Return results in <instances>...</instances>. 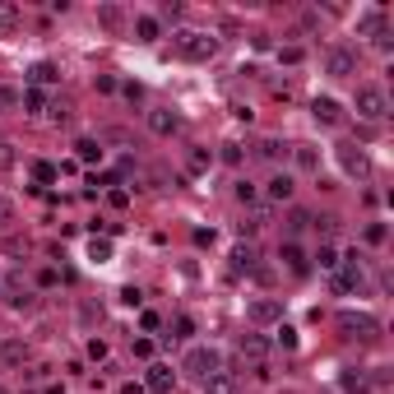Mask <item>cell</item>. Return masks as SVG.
<instances>
[{
  "label": "cell",
  "mask_w": 394,
  "mask_h": 394,
  "mask_svg": "<svg viewBox=\"0 0 394 394\" xmlns=\"http://www.w3.org/2000/svg\"><path fill=\"white\" fill-rule=\"evenodd\" d=\"M366 242H371V246L385 242V223H371V228H366Z\"/></svg>",
  "instance_id": "obj_42"
},
{
  "label": "cell",
  "mask_w": 394,
  "mask_h": 394,
  "mask_svg": "<svg viewBox=\"0 0 394 394\" xmlns=\"http://www.w3.org/2000/svg\"><path fill=\"white\" fill-rule=\"evenodd\" d=\"M116 89H121V84H116L111 75H98V93H116Z\"/></svg>",
  "instance_id": "obj_48"
},
{
  "label": "cell",
  "mask_w": 394,
  "mask_h": 394,
  "mask_svg": "<svg viewBox=\"0 0 394 394\" xmlns=\"http://www.w3.org/2000/svg\"><path fill=\"white\" fill-rule=\"evenodd\" d=\"M265 195H269L274 204H292V195H297V181H292V172H274L269 181H265Z\"/></svg>",
  "instance_id": "obj_10"
},
{
  "label": "cell",
  "mask_w": 394,
  "mask_h": 394,
  "mask_svg": "<svg viewBox=\"0 0 394 394\" xmlns=\"http://www.w3.org/2000/svg\"><path fill=\"white\" fill-rule=\"evenodd\" d=\"M172 46H177L181 61H209L213 51H218V37L204 33V28H177L172 33Z\"/></svg>",
  "instance_id": "obj_1"
},
{
  "label": "cell",
  "mask_w": 394,
  "mask_h": 394,
  "mask_svg": "<svg viewBox=\"0 0 394 394\" xmlns=\"http://www.w3.org/2000/svg\"><path fill=\"white\" fill-rule=\"evenodd\" d=\"M278 265H283L292 278H306V274H311V265H306V251H302L297 242H283V246H278Z\"/></svg>",
  "instance_id": "obj_9"
},
{
  "label": "cell",
  "mask_w": 394,
  "mask_h": 394,
  "mask_svg": "<svg viewBox=\"0 0 394 394\" xmlns=\"http://www.w3.org/2000/svg\"><path fill=\"white\" fill-rule=\"evenodd\" d=\"M209 167H213V153L209 149H199V144L186 149V172H195V177H199V172H209Z\"/></svg>",
  "instance_id": "obj_20"
},
{
  "label": "cell",
  "mask_w": 394,
  "mask_h": 394,
  "mask_svg": "<svg viewBox=\"0 0 394 394\" xmlns=\"http://www.w3.org/2000/svg\"><path fill=\"white\" fill-rule=\"evenodd\" d=\"M19 102H24V111H28V116H37V121L51 111V98H46L42 89H24V93H19Z\"/></svg>",
  "instance_id": "obj_14"
},
{
  "label": "cell",
  "mask_w": 394,
  "mask_h": 394,
  "mask_svg": "<svg viewBox=\"0 0 394 394\" xmlns=\"http://www.w3.org/2000/svg\"><path fill=\"white\" fill-rule=\"evenodd\" d=\"M89 256L93 260H111V242H107V237H93V242H89Z\"/></svg>",
  "instance_id": "obj_30"
},
{
  "label": "cell",
  "mask_w": 394,
  "mask_h": 394,
  "mask_svg": "<svg viewBox=\"0 0 394 394\" xmlns=\"http://www.w3.org/2000/svg\"><path fill=\"white\" fill-rule=\"evenodd\" d=\"M339 385H343L348 394H366V390H371V376H362V371H343Z\"/></svg>",
  "instance_id": "obj_26"
},
{
  "label": "cell",
  "mask_w": 394,
  "mask_h": 394,
  "mask_svg": "<svg viewBox=\"0 0 394 394\" xmlns=\"http://www.w3.org/2000/svg\"><path fill=\"white\" fill-rule=\"evenodd\" d=\"M278 149H283L278 139H265V144H260V158H278Z\"/></svg>",
  "instance_id": "obj_45"
},
{
  "label": "cell",
  "mask_w": 394,
  "mask_h": 394,
  "mask_svg": "<svg viewBox=\"0 0 394 394\" xmlns=\"http://www.w3.org/2000/svg\"><path fill=\"white\" fill-rule=\"evenodd\" d=\"M204 385V394H237V376L232 371H213L209 380H199Z\"/></svg>",
  "instance_id": "obj_19"
},
{
  "label": "cell",
  "mask_w": 394,
  "mask_h": 394,
  "mask_svg": "<svg viewBox=\"0 0 394 394\" xmlns=\"http://www.w3.org/2000/svg\"><path fill=\"white\" fill-rule=\"evenodd\" d=\"M316 260H320V269H325V274H334V269H339V251H334V246H320V251H316Z\"/></svg>",
  "instance_id": "obj_28"
},
{
  "label": "cell",
  "mask_w": 394,
  "mask_h": 394,
  "mask_svg": "<svg viewBox=\"0 0 394 394\" xmlns=\"http://www.w3.org/2000/svg\"><path fill=\"white\" fill-rule=\"evenodd\" d=\"M121 302H125V306H139L144 297H139V288H121Z\"/></svg>",
  "instance_id": "obj_49"
},
{
  "label": "cell",
  "mask_w": 394,
  "mask_h": 394,
  "mask_svg": "<svg viewBox=\"0 0 394 394\" xmlns=\"http://www.w3.org/2000/svg\"><path fill=\"white\" fill-rule=\"evenodd\" d=\"M10 107H19V93L15 89H0V111H10Z\"/></svg>",
  "instance_id": "obj_41"
},
{
  "label": "cell",
  "mask_w": 394,
  "mask_h": 394,
  "mask_svg": "<svg viewBox=\"0 0 394 394\" xmlns=\"http://www.w3.org/2000/svg\"><path fill=\"white\" fill-rule=\"evenodd\" d=\"M172 330H177L172 339H190V334H195V320H190V316H177V320H172Z\"/></svg>",
  "instance_id": "obj_31"
},
{
  "label": "cell",
  "mask_w": 394,
  "mask_h": 394,
  "mask_svg": "<svg viewBox=\"0 0 394 394\" xmlns=\"http://www.w3.org/2000/svg\"><path fill=\"white\" fill-rule=\"evenodd\" d=\"M139 330H144V334L163 330V320H158V311H144V316H139Z\"/></svg>",
  "instance_id": "obj_36"
},
{
  "label": "cell",
  "mask_w": 394,
  "mask_h": 394,
  "mask_svg": "<svg viewBox=\"0 0 394 394\" xmlns=\"http://www.w3.org/2000/svg\"><path fill=\"white\" fill-rule=\"evenodd\" d=\"M0 292H5V274H0Z\"/></svg>",
  "instance_id": "obj_53"
},
{
  "label": "cell",
  "mask_w": 394,
  "mask_h": 394,
  "mask_svg": "<svg viewBox=\"0 0 394 394\" xmlns=\"http://www.w3.org/2000/svg\"><path fill=\"white\" fill-rule=\"evenodd\" d=\"M10 223H15V199L0 195V228H10Z\"/></svg>",
  "instance_id": "obj_37"
},
{
  "label": "cell",
  "mask_w": 394,
  "mask_h": 394,
  "mask_svg": "<svg viewBox=\"0 0 394 394\" xmlns=\"http://www.w3.org/2000/svg\"><path fill=\"white\" fill-rule=\"evenodd\" d=\"M325 75H334V79L357 75V51H352V46H339V42H334L330 51H325Z\"/></svg>",
  "instance_id": "obj_6"
},
{
  "label": "cell",
  "mask_w": 394,
  "mask_h": 394,
  "mask_svg": "<svg viewBox=\"0 0 394 394\" xmlns=\"http://www.w3.org/2000/svg\"><path fill=\"white\" fill-rule=\"evenodd\" d=\"M172 385H177V371L167 362H153L144 371V394H172Z\"/></svg>",
  "instance_id": "obj_8"
},
{
  "label": "cell",
  "mask_w": 394,
  "mask_h": 394,
  "mask_svg": "<svg viewBox=\"0 0 394 394\" xmlns=\"http://www.w3.org/2000/svg\"><path fill=\"white\" fill-rule=\"evenodd\" d=\"M121 93L130 98V102H139V98H144V89H139V84H121Z\"/></svg>",
  "instance_id": "obj_50"
},
{
  "label": "cell",
  "mask_w": 394,
  "mask_h": 394,
  "mask_svg": "<svg viewBox=\"0 0 394 394\" xmlns=\"http://www.w3.org/2000/svg\"><path fill=\"white\" fill-rule=\"evenodd\" d=\"M56 79H61V70H56V65L51 61H37L28 70V89H46V84H56Z\"/></svg>",
  "instance_id": "obj_17"
},
{
  "label": "cell",
  "mask_w": 394,
  "mask_h": 394,
  "mask_svg": "<svg viewBox=\"0 0 394 394\" xmlns=\"http://www.w3.org/2000/svg\"><path fill=\"white\" fill-rule=\"evenodd\" d=\"M251 325H274V320H283V306L274 302V297H260V302H251Z\"/></svg>",
  "instance_id": "obj_12"
},
{
  "label": "cell",
  "mask_w": 394,
  "mask_h": 394,
  "mask_svg": "<svg viewBox=\"0 0 394 394\" xmlns=\"http://www.w3.org/2000/svg\"><path fill=\"white\" fill-rule=\"evenodd\" d=\"M15 163H19L15 144H10V139H0V172H15Z\"/></svg>",
  "instance_id": "obj_29"
},
{
  "label": "cell",
  "mask_w": 394,
  "mask_h": 394,
  "mask_svg": "<svg viewBox=\"0 0 394 394\" xmlns=\"http://www.w3.org/2000/svg\"><path fill=\"white\" fill-rule=\"evenodd\" d=\"M144 125H149L158 139H172L181 130V111H177V107H149V111H144Z\"/></svg>",
  "instance_id": "obj_5"
},
{
  "label": "cell",
  "mask_w": 394,
  "mask_h": 394,
  "mask_svg": "<svg viewBox=\"0 0 394 394\" xmlns=\"http://www.w3.org/2000/svg\"><path fill=\"white\" fill-rule=\"evenodd\" d=\"M311 223H316V213H306V209H292V213H288V242L297 237V232H306Z\"/></svg>",
  "instance_id": "obj_25"
},
{
  "label": "cell",
  "mask_w": 394,
  "mask_h": 394,
  "mask_svg": "<svg viewBox=\"0 0 394 394\" xmlns=\"http://www.w3.org/2000/svg\"><path fill=\"white\" fill-rule=\"evenodd\" d=\"M260 228H265V213H251V218L242 223V237H256Z\"/></svg>",
  "instance_id": "obj_35"
},
{
  "label": "cell",
  "mask_w": 394,
  "mask_h": 394,
  "mask_svg": "<svg viewBox=\"0 0 394 394\" xmlns=\"http://www.w3.org/2000/svg\"><path fill=\"white\" fill-rule=\"evenodd\" d=\"M135 37L139 42H158V37H163V19L158 15H139L135 19Z\"/></svg>",
  "instance_id": "obj_16"
},
{
  "label": "cell",
  "mask_w": 394,
  "mask_h": 394,
  "mask_svg": "<svg viewBox=\"0 0 394 394\" xmlns=\"http://www.w3.org/2000/svg\"><path fill=\"white\" fill-rule=\"evenodd\" d=\"M218 158H223L228 167H237V163H242V144H223V153H218Z\"/></svg>",
  "instance_id": "obj_34"
},
{
  "label": "cell",
  "mask_w": 394,
  "mask_h": 394,
  "mask_svg": "<svg viewBox=\"0 0 394 394\" xmlns=\"http://www.w3.org/2000/svg\"><path fill=\"white\" fill-rule=\"evenodd\" d=\"M237 352H242L251 366L269 362V339H265V334H242V339H237Z\"/></svg>",
  "instance_id": "obj_11"
},
{
  "label": "cell",
  "mask_w": 394,
  "mask_h": 394,
  "mask_svg": "<svg viewBox=\"0 0 394 394\" xmlns=\"http://www.w3.org/2000/svg\"><path fill=\"white\" fill-rule=\"evenodd\" d=\"M278 348H297V330H288V325H278Z\"/></svg>",
  "instance_id": "obj_39"
},
{
  "label": "cell",
  "mask_w": 394,
  "mask_h": 394,
  "mask_svg": "<svg viewBox=\"0 0 394 394\" xmlns=\"http://www.w3.org/2000/svg\"><path fill=\"white\" fill-rule=\"evenodd\" d=\"M385 33V10H362L357 15V37H380Z\"/></svg>",
  "instance_id": "obj_15"
},
{
  "label": "cell",
  "mask_w": 394,
  "mask_h": 394,
  "mask_svg": "<svg viewBox=\"0 0 394 394\" xmlns=\"http://www.w3.org/2000/svg\"><path fill=\"white\" fill-rule=\"evenodd\" d=\"M130 352H135V357H153V343H149V339H135V343H130Z\"/></svg>",
  "instance_id": "obj_44"
},
{
  "label": "cell",
  "mask_w": 394,
  "mask_h": 394,
  "mask_svg": "<svg viewBox=\"0 0 394 394\" xmlns=\"http://www.w3.org/2000/svg\"><path fill=\"white\" fill-rule=\"evenodd\" d=\"M75 158H79V163H102V139L84 135V139L75 144Z\"/></svg>",
  "instance_id": "obj_21"
},
{
  "label": "cell",
  "mask_w": 394,
  "mask_h": 394,
  "mask_svg": "<svg viewBox=\"0 0 394 394\" xmlns=\"http://www.w3.org/2000/svg\"><path fill=\"white\" fill-rule=\"evenodd\" d=\"M311 116H316L320 125H343V107L334 102V98H316V102H311Z\"/></svg>",
  "instance_id": "obj_13"
},
{
  "label": "cell",
  "mask_w": 394,
  "mask_h": 394,
  "mask_svg": "<svg viewBox=\"0 0 394 394\" xmlns=\"http://www.w3.org/2000/svg\"><path fill=\"white\" fill-rule=\"evenodd\" d=\"M33 177H37V181H56V177H61V172H56V167H51V163H33Z\"/></svg>",
  "instance_id": "obj_33"
},
{
  "label": "cell",
  "mask_w": 394,
  "mask_h": 394,
  "mask_svg": "<svg viewBox=\"0 0 394 394\" xmlns=\"http://www.w3.org/2000/svg\"><path fill=\"white\" fill-rule=\"evenodd\" d=\"M98 24L111 28V33H121L125 28V10H121V5H102V10H98Z\"/></svg>",
  "instance_id": "obj_22"
},
{
  "label": "cell",
  "mask_w": 394,
  "mask_h": 394,
  "mask_svg": "<svg viewBox=\"0 0 394 394\" xmlns=\"http://www.w3.org/2000/svg\"><path fill=\"white\" fill-rule=\"evenodd\" d=\"M0 394H10V390H0Z\"/></svg>",
  "instance_id": "obj_54"
},
{
  "label": "cell",
  "mask_w": 394,
  "mask_h": 394,
  "mask_svg": "<svg viewBox=\"0 0 394 394\" xmlns=\"http://www.w3.org/2000/svg\"><path fill=\"white\" fill-rule=\"evenodd\" d=\"M302 56H306L302 46H278V61L283 65H302Z\"/></svg>",
  "instance_id": "obj_32"
},
{
  "label": "cell",
  "mask_w": 394,
  "mask_h": 394,
  "mask_svg": "<svg viewBox=\"0 0 394 394\" xmlns=\"http://www.w3.org/2000/svg\"><path fill=\"white\" fill-rule=\"evenodd\" d=\"M46 116H51V121H56V125H70V107H65V102H56V107H51V111H46Z\"/></svg>",
  "instance_id": "obj_40"
},
{
  "label": "cell",
  "mask_w": 394,
  "mask_h": 394,
  "mask_svg": "<svg viewBox=\"0 0 394 394\" xmlns=\"http://www.w3.org/2000/svg\"><path fill=\"white\" fill-rule=\"evenodd\" d=\"M89 357H93V362H102V357H107V343H102V339H89Z\"/></svg>",
  "instance_id": "obj_43"
},
{
  "label": "cell",
  "mask_w": 394,
  "mask_h": 394,
  "mask_svg": "<svg viewBox=\"0 0 394 394\" xmlns=\"http://www.w3.org/2000/svg\"><path fill=\"white\" fill-rule=\"evenodd\" d=\"M297 167H302V172H320V149H311V144H297Z\"/></svg>",
  "instance_id": "obj_24"
},
{
  "label": "cell",
  "mask_w": 394,
  "mask_h": 394,
  "mask_svg": "<svg viewBox=\"0 0 394 394\" xmlns=\"http://www.w3.org/2000/svg\"><path fill=\"white\" fill-rule=\"evenodd\" d=\"M10 306H15V311H37V297L24 292V297H10Z\"/></svg>",
  "instance_id": "obj_38"
},
{
  "label": "cell",
  "mask_w": 394,
  "mask_h": 394,
  "mask_svg": "<svg viewBox=\"0 0 394 394\" xmlns=\"http://www.w3.org/2000/svg\"><path fill=\"white\" fill-rule=\"evenodd\" d=\"M107 199H111L116 209H125V204H130V190H107Z\"/></svg>",
  "instance_id": "obj_46"
},
{
  "label": "cell",
  "mask_w": 394,
  "mask_h": 394,
  "mask_svg": "<svg viewBox=\"0 0 394 394\" xmlns=\"http://www.w3.org/2000/svg\"><path fill=\"white\" fill-rule=\"evenodd\" d=\"M79 320H84V325H93V320H102V306H84V311H79Z\"/></svg>",
  "instance_id": "obj_47"
},
{
  "label": "cell",
  "mask_w": 394,
  "mask_h": 394,
  "mask_svg": "<svg viewBox=\"0 0 394 394\" xmlns=\"http://www.w3.org/2000/svg\"><path fill=\"white\" fill-rule=\"evenodd\" d=\"M0 357H5L10 366L28 362V343H19V339H5V343H0Z\"/></svg>",
  "instance_id": "obj_23"
},
{
  "label": "cell",
  "mask_w": 394,
  "mask_h": 394,
  "mask_svg": "<svg viewBox=\"0 0 394 394\" xmlns=\"http://www.w3.org/2000/svg\"><path fill=\"white\" fill-rule=\"evenodd\" d=\"M352 107H357V116H362V121H385V116H390V98H385L380 84H362Z\"/></svg>",
  "instance_id": "obj_2"
},
{
  "label": "cell",
  "mask_w": 394,
  "mask_h": 394,
  "mask_svg": "<svg viewBox=\"0 0 394 394\" xmlns=\"http://www.w3.org/2000/svg\"><path fill=\"white\" fill-rule=\"evenodd\" d=\"M339 163H343V172L357 177V181L371 177V153H366L362 144H339Z\"/></svg>",
  "instance_id": "obj_7"
},
{
  "label": "cell",
  "mask_w": 394,
  "mask_h": 394,
  "mask_svg": "<svg viewBox=\"0 0 394 394\" xmlns=\"http://www.w3.org/2000/svg\"><path fill=\"white\" fill-rule=\"evenodd\" d=\"M46 394H65V385H46Z\"/></svg>",
  "instance_id": "obj_52"
},
{
  "label": "cell",
  "mask_w": 394,
  "mask_h": 394,
  "mask_svg": "<svg viewBox=\"0 0 394 394\" xmlns=\"http://www.w3.org/2000/svg\"><path fill=\"white\" fill-rule=\"evenodd\" d=\"M232 195L242 199V204H256V199H260V190H256V181H246V177H242V181L232 186Z\"/></svg>",
  "instance_id": "obj_27"
},
{
  "label": "cell",
  "mask_w": 394,
  "mask_h": 394,
  "mask_svg": "<svg viewBox=\"0 0 394 394\" xmlns=\"http://www.w3.org/2000/svg\"><path fill=\"white\" fill-rule=\"evenodd\" d=\"M121 394H144V385H139V380H125V385H121Z\"/></svg>",
  "instance_id": "obj_51"
},
{
  "label": "cell",
  "mask_w": 394,
  "mask_h": 394,
  "mask_svg": "<svg viewBox=\"0 0 394 394\" xmlns=\"http://www.w3.org/2000/svg\"><path fill=\"white\" fill-rule=\"evenodd\" d=\"M232 269H237V274H256L260 269V256H256V246H251V242H242V246H237V251H232Z\"/></svg>",
  "instance_id": "obj_18"
},
{
  "label": "cell",
  "mask_w": 394,
  "mask_h": 394,
  "mask_svg": "<svg viewBox=\"0 0 394 394\" xmlns=\"http://www.w3.org/2000/svg\"><path fill=\"white\" fill-rule=\"evenodd\" d=\"M181 371H190L195 380H209L213 371H223V357H218V348H204V343H195V348L186 352Z\"/></svg>",
  "instance_id": "obj_3"
},
{
  "label": "cell",
  "mask_w": 394,
  "mask_h": 394,
  "mask_svg": "<svg viewBox=\"0 0 394 394\" xmlns=\"http://www.w3.org/2000/svg\"><path fill=\"white\" fill-rule=\"evenodd\" d=\"M334 325L348 334V339H376V334H380V320L366 316V311H339V316H334Z\"/></svg>",
  "instance_id": "obj_4"
}]
</instances>
